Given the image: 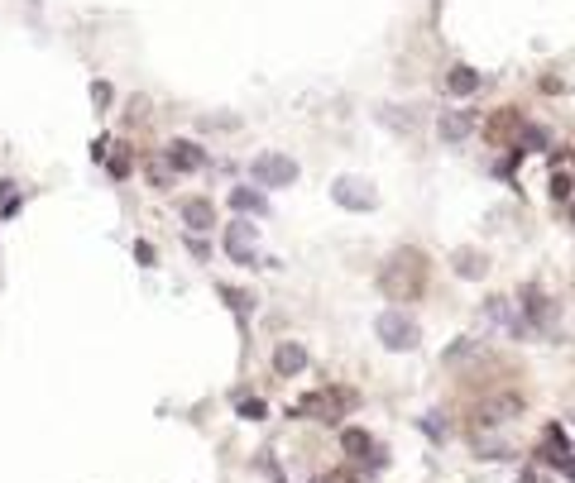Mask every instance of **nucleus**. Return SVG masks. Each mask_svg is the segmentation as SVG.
Masks as SVG:
<instances>
[{"label": "nucleus", "mask_w": 575, "mask_h": 483, "mask_svg": "<svg viewBox=\"0 0 575 483\" xmlns=\"http://www.w3.org/2000/svg\"><path fill=\"white\" fill-rule=\"evenodd\" d=\"M374 335L383 340V349H412L417 345V321L408 311H383L374 321Z\"/></svg>", "instance_id": "4"}, {"label": "nucleus", "mask_w": 575, "mask_h": 483, "mask_svg": "<svg viewBox=\"0 0 575 483\" xmlns=\"http://www.w3.org/2000/svg\"><path fill=\"white\" fill-rule=\"evenodd\" d=\"M230 206H235V211H264V196L249 191V187H235L230 191Z\"/></svg>", "instance_id": "14"}, {"label": "nucleus", "mask_w": 575, "mask_h": 483, "mask_svg": "<svg viewBox=\"0 0 575 483\" xmlns=\"http://www.w3.org/2000/svg\"><path fill=\"white\" fill-rule=\"evenodd\" d=\"M522 483H532V479H522Z\"/></svg>", "instance_id": "18"}, {"label": "nucleus", "mask_w": 575, "mask_h": 483, "mask_svg": "<svg viewBox=\"0 0 575 483\" xmlns=\"http://www.w3.org/2000/svg\"><path fill=\"white\" fill-rule=\"evenodd\" d=\"M183 220L201 235V230H211V225H216V211H211V201H201V196H197V201H183Z\"/></svg>", "instance_id": "10"}, {"label": "nucleus", "mask_w": 575, "mask_h": 483, "mask_svg": "<svg viewBox=\"0 0 575 483\" xmlns=\"http://www.w3.org/2000/svg\"><path fill=\"white\" fill-rule=\"evenodd\" d=\"M355 407V393H345V388H326V393H307L298 397V416H312V421H341L345 411Z\"/></svg>", "instance_id": "2"}, {"label": "nucleus", "mask_w": 575, "mask_h": 483, "mask_svg": "<svg viewBox=\"0 0 575 483\" xmlns=\"http://www.w3.org/2000/svg\"><path fill=\"white\" fill-rule=\"evenodd\" d=\"M551 191H556V201H566V196H571V177H566L561 168H556V177H551Z\"/></svg>", "instance_id": "15"}, {"label": "nucleus", "mask_w": 575, "mask_h": 483, "mask_svg": "<svg viewBox=\"0 0 575 483\" xmlns=\"http://www.w3.org/2000/svg\"><path fill=\"white\" fill-rule=\"evenodd\" d=\"M470 125H475V120H470V110H446V115H441V144H461V139L470 135Z\"/></svg>", "instance_id": "9"}, {"label": "nucleus", "mask_w": 575, "mask_h": 483, "mask_svg": "<svg viewBox=\"0 0 575 483\" xmlns=\"http://www.w3.org/2000/svg\"><path fill=\"white\" fill-rule=\"evenodd\" d=\"M249 177L259 187H293L298 182V163L288 158V154H259V158L249 163Z\"/></svg>", "instance_id": "3"}, {"label": "nucleus", "mask_w": 575, "mask_h": 483, "mask_svg": "<svg viewBox=\"0 0 575 483\" xmlns=\"http://www.w3.org/2000/svg\"><path fill=\"white\" fill-rule=\"evenodd\" d=\"M475 86H480L475 67H451V77H446V91H451V96H470Z\"/></svg>", "instance_id": "13"}, {"label": "nucleus", "mask_w": 575, "mask_h": 483, "mask_svg": "<svg viewBox=\"0 0 575 483\" xmlns=\"http://www.w3.org/2000/svg\"><path fill=\"white\" fill-rule=\"evenodd\" d=\"M456 273L461 278H484V254L480 249H456Z\"/></svg>", "instance_id": "12"}, {"label": "nucleus", "mask_w": 575, "mask_h": 483, "mask_svg": "<svg viewBox=\"0 0 575 483\" xmlns=\"http://www.w3.org/2000/svg\"><path fill=\"white\" fill-rule=\"evenodd\" d=\"M274 369H278L283 378L302 374V369H307V349H302V345H293V340H283V345L274 349Z\"/></svg>", "instance_id": "8"}, {"label": "nucleus", "mask_w": 575, "mask_h": 483, "mask_svg": "<svg viewBox=\"0 0 575 483\" xmlns=\"http://www.w3.org/2000/svg\"><path fill=\"white\" fill-rule=\"evenodd\" d=\"M341 445H345V455H374V440H369V430H359V426H345L341 430Z\"/></svg>", "instance_id": "11"}, {"label": "nucleus", "mask_w": 575, "mask_h": 483, "mask_svg": "<svg viewBox=\"0 0 575 483\" xmlns=\"http://www.w3.org/2000/svg\"><path fill=\"white\" fill-rule=\"evenodd\" d=\"M379 287H383V297H393V301H417L422 287H427V254H417V249H393L388 264L379 268Z\"/></svg>", "instance_id": "1"}, {"label": "nucleus", "mask_w": 575, "mask_h": 483, "mask_svg": "<svg viewBox=\"0 0 575 483\" xmlns=\"http://www.w3.org/2000/svg\"><path fill=\"white\" fill-rule=\"evenodd\" d=\"M164 158H168V168H173V172H197V168L206 163V154H201L192 139H173V144L164 149Z\"/></svg>", "instance_id": "7"}, {"label": "nucleus", "mask_w": 575, "mask_h": 483, "mask_svg": "<svg viewBox=\"0 0 575 483\" xmlns=\"http://www.w3.org/2000/svg\"><path fill=\"white\" fill-rule=\"evenodd\" d=\"M240 416H245V421H264V402H254V397L240 402Z\"/></svg>", "instance_id": "16"}, {"label": "nucleus", "mask_w": 575, "mask_h": 483, "mask_svg": "<svg viewBox=\"0 0 575 483\" xmlns=\"http://www.w3.org/2000/svg\"><path fill=\"white\" fill-rule=\"evenodd\" d=\"M225 254H230L235 264H245V268H259L264 259L254 254V225H245V220H235V225L225 230Z\"/></svg>", "instance_id": "6"}, {"label": "nucleus", "mask_w": 575, "mask_h": 483, "mask_svg": "<svg viewBox=\"0 0 575 483\" xmlns=\"http://www.w3.org/2000/svg\"><path fill=\"white\" fill-rule=\"evenodd\" d=\"M331 201L345 206V211H374V206H379V196L369 191L364 177H336V182H331Z\"/></svg>", "instance_id": "5"}, {"label": "nucleus", "mask_w": 575, "mask_h": 483, "mask_svg": "<svg viewBox=\"0 0 575 483\" xmlns=\"http://www.w3.org/2000/svg\"><path fill=\"white\" fill-rule=\"evenodd\" d=\"M220 292H225V301H230L235 311H249V297L245 292H230V287H220Z\"/></svg>", "instance_id": "17"}]
</instances>
